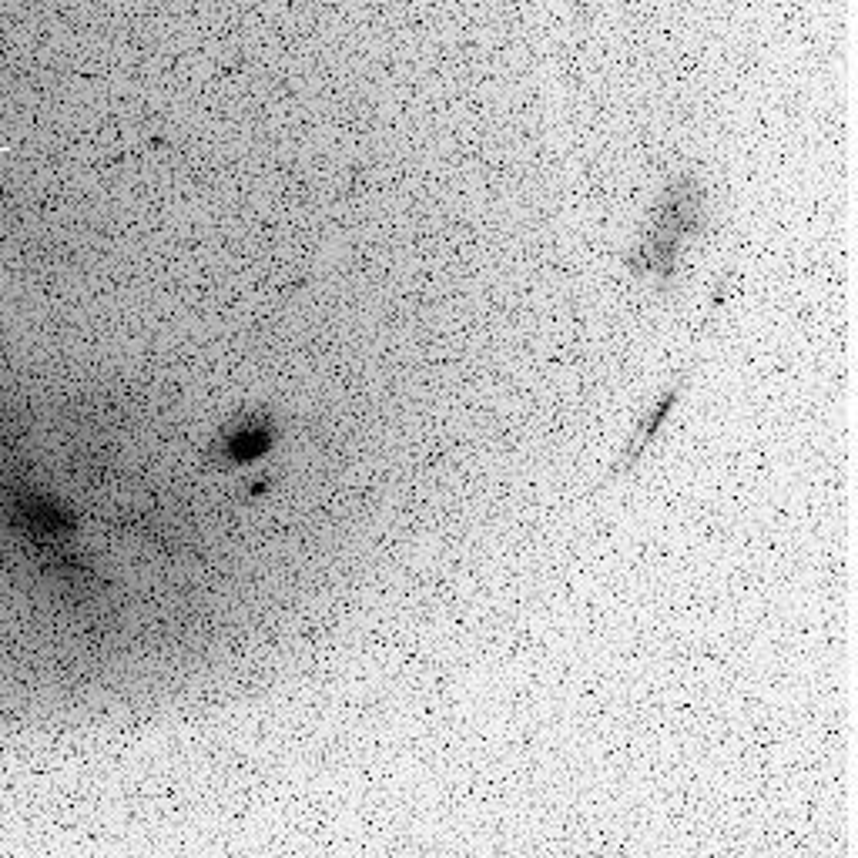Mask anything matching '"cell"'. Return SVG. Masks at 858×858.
<instances>
[{"mask_svg":"<svg viewBox=\"0 0 858 858\" xmlns=\"http://www.w3.org/2000/svg\"><path fill=\"white\" fill-rule=\"evenodd\" d=\"M265 446H269V433H265L262 426H242V429H235V433H228L222 453L232 463H242V460H255V456H262Z\"/></svg>","mask_w":858,"mask_h":858,"instance_id":"cell-1","label":"cell"}]
</instances>
